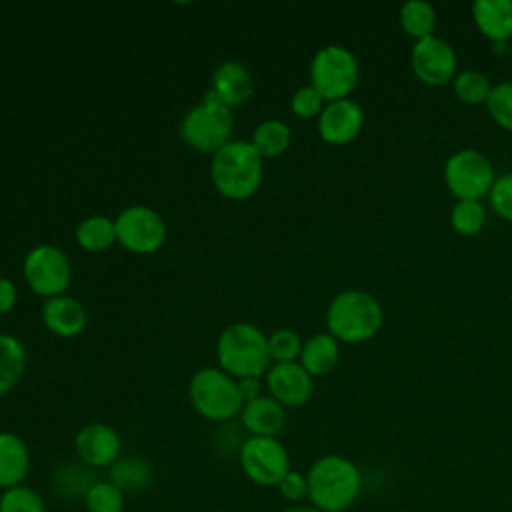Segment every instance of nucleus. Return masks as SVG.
I'll use <instances>...</instances> for the list:
<instances>
[{
  "label": "nucleus",
  "mask_w": 512,
  "mask_h": 512,
  "mask_svg": "<svg viewBox=\"0 0 512 512\" xmlns=\"http://www.w3.org/2000/svg\"><path fill=\"white\" fill-rule=\"evenodd\" d=\"M216 356L232 378H260L270 368L268 336L246 322L230 324L218 336Z\"/></svg>",
  "instance_id": "nucleus-4"
},
{
  "label": "nucleus",
  "mask_w": 512,
  "mask_h": 512,
  "mask_svg": "<svg viewBox=\"0 0 512 512\" xmlns=\"http://www.w3.org/2000/svg\"><path fill=\"white\" fill-rule=\"evenodd\" d=\"M262 156L252 142L230 140L212 154L210 176L216 190L230 200H246L262 184Z\"/></svg>",
  "instance_id": "nucleus-3"
},
{
  "label": "nucleus",
  "mask_w": 512,
  "mask_h": 512,
  "mask_svg": "<svg viewBox=\"0 0 512 512\" xmlns=\"http://www.w3.org/2000/svg\"><path fill=\"white\" fill-rule=\"evenodd\" d=\"M0 494H2V488H0Z\"/></svg>",
  "instance_id": "nucleus-40"
},
{
  "label": "nucleus",
  "mask_w": 512,
  "mask_h": 512,
  "mask_svg": "<svg viewBox=\"0 0 512 512\" xmlns=\"http://www.w3.org/2000/svg\"><path fill=\"white\" fill-rule=\"evenodd\" d=\"M452 86H454V94L458 96L460 102L478 106V104H486L494 84L480 70H464V72H456Z\"/></svg>",
  "instance_id": "nucleus-28"
},
{
  "label": "nucleus",
  "mask_w": 512,
  "mask_h": 512,
  "mask_svg": "<svg viewBox=\"0 0 512 512\" xmlns=\"http://www.w3.org/2000/svg\"><path fill=\"white\" fill-rule=\"evenodd\" d=\"M266 386L270 396L284 408H296L312 398L314 382L300 362L274 364L266 372Z\"/></svg>",
  "instance_id": "nucleus-15"
},
{
  "label": "nucleus",
  "mask_w": 512,
  "mask_h": 512,
  "mask_svg": "<svg viewBox=\"0 0 512 512\" xmlns=\"http://www.w3.org/2000/svg\"><path fill=\"white\" fill-rule=\"evenodd\" d=\"M216 98L228 108L242 106L252 98L254 86L248 68L240 62H222L212 74V88Z\"/></svg>",
  "instance_id": "nucleus-18"
},
{
  "label": "nucleus",
  "mask_w": 512,
  "mask_h": 512,
  "mask_svg": "<svg viewBox=\"0 0 512 512\" xmlns=\"http://www.w3.org/2000/svg\"><path fill=\"white\" fill-rule=\"evenodd\" d=\"M290 128L282 120H266L256 126L252 134V146L262 158H274L286 152L290 146Z\"/></svg>",
  "instance_id": "nucleus-27"
},
{
  "label": "nucleus",
  "mask_w": 512,
  "mask_h": 512,
  "mask_svg": "<svg viewBox=\"0 0 512 512\" xmlns=\"http://www.w3.org/2000/svg\"><path fill=\"white\" fill-rule=\"evenodd\" d=\"M188 396L194 410L212 422H228L244 406L238 380L220 368L198 370L188 384Z\"/></svg>",
  "instance_id": "nucleus-5"
},
{
  "label": "nucleus",
  "mask_w": 512,
  "mask_h": 512,
  "mask_svg": "<svg viewBox=\"0 0 512 512\" xmlns=\"http://www.w3.org/2000/svg\"><path fill=\"white\" fill-rule=\"evenodd\" d=\"M488 200L492 210L500 218L512 222V172L496 176V182L488 194Z\"/></svg>",
  "instance_id": "nucleus-34"
},
{
  "label": "nucleus",
  "mask_w": 512,
  "mask_h": 512,
  "mask_svg": "<svg viewBox=\"0 0 512 512\" xmlns=\"http://www.w3.org/2000/svg\"><path fill=\"white\" fill-rule=\"evenodd\" d=\"M340 358L338 340L330 332H320L310 336L302 344L300 364L310 376H324L334 370Z\"/></svg>",
  "instance_id": "nucleus-21"
},
{
  "label": "nucleus",
  "mask_w": 512,
  "mask_h": 512,
  "mask_svg": "<svg viewBox=\"0 0 512 512\" xmlns=\"http://www.w3.org/2000/svg\"><path fill=\"white\" fill-rule=\"evenodd\" d=\"M364 126V110L352 98L328 102L318 116V134L328 144L352 142Z\"/></svg>",
  "instance_id": "nucleus-14"
},
{
  "label": "nucleus",
  "mask_w": 512,
  "mask_h": 512,
  "mask_svg": "<svg viewBox=\"0 0 512 512\" xmlns=\"http://www.w3.org/2000/svg\"><path fill=\"white\" fill-rule=\"evenodd\" d=\"M280 512H322L320 508H316V506H312L310 502L308 504H288L286 508H282Z\"/></svg>",
  "instance_id": "nucleus-39"
},
{
  "label": "nucleus",
  "mask_w": 512,
  "mask_h": 512,
  "mask_svg": "<svg viewBox=\"0 0 512 512\" xmlns=\"http://www.w3.org/2000/svg\"><path fill=\"white\" fill-rule=\"evenodd\" d=\"M308 502L322 512H346L362 494L360 466L342 454H324L306 472Z\"/></svg>",
  "instance_id": "nucleus-1"
},
{
  "label": "nucleus",
  "mask_w": 512,
  "mask_h": 512,
  "mask_svg": "<svg viewBox=\"0 0 512 512\" xmlns=\"http://www.w3.org/2000/svg\"><path fill=\"white\" fill-rule=\"evenodd\" d=\"M16 286L8 278H0V316L10 312L16 304Z\"/></svg>",
  "instance_id": "nucleus-37"
},
{
  "label": "nucleus",
  "mask_w": 512,
  "mask_h": 512,
  "mask_svg": "<svg viewBox=\"0 0 512 512\" xmlns=\"http://www.w3.org/2000/svg\"><path fill=\"white\" fill-rule=\"evenodd\" d=\"M42 322L52 334L60 338H74L86 328L88 314L76 298L62 294L46 300L42 306Z\"/></svg>",
  "instance_id": "nucleus-16"
},
{
  "label": "nucleus",
  "mask_w": 512,
  "mask_h": 512,
  "mask_svg": "<svg viewBox=\"0 0 512 512\" xmlns=\"http://www.w3.org/2000/svg\"><path fill=\"white\" fill-rule=\"evenodd\" d=\"M328 332L346 344H360L372 340L382 324V304L368 292L348 288L338 292L326 310Z\"/></svg>",
  "instance_id": "nucleus-2"
},
{
  "label": "nucleus",
  "mask_w": 512,
  "mask_h": 512,
  "mask_svg": "<svg viewBox=\"0 0 512 512\" xmlns=\"http://www.w3.org/2000/svg\"><path fill=\"white\" fill-rule=\"evenodd\" d=\"M232 112L222 104L212 90L204 96L202 104L192 106L180 124L182 140L196 152L216 154L232 136Z\"/></svg>",
  "instance_id": "nucleus-6"
},
{
  "label": "nucleus",
  "mask_w": 512,
  "mask_h": 512,
  "mask_svg": "<svg viewBox=\"0 0 512 512\" xmlns=\"http://www.w3.org/2000/svg\"><path fill=\"white\" fill-rule=\"evenodd\" d=\"M108 480L124 494H140L154 480L152 466L140 456H120L108 472Z\"/></svg>",
  "instance_id": "nucleus-22"
},
{
  "label": "nucleus",
  "mask_w": 512,
  "mask_h": 512,
  "mask_svg": "<svg viewBox=\"0 0 512 512\" xmlns=\"http://www.w3.org/2000/svg\"><path fill=\"white\" fill-rule=\"evenodd\" d=\"M116 224V240L134 254H152L166 240V224L158 212L148 206L124 208Z\"/></svg>",
  "instance_id": "nucleus-11"
},
{
  "label": "nucleus",
  "mask_w": 512,
  "mask_h": 512,
  "mask_svg": "<svg viewBox=\"0 0 512 512\" xmlns=\"http://www.w3.org/2000/svg\"><path fill=\"white\" fill-rule=\"evenodd\" d=\"M238 390H240V394H242L244 404L250 402V400H256L258 396H262V394H260L262 386H260V380H258V378H242V380H238Z\"/></svg>",
  "instance_id": "nucleus-38"
},
{
  "label": "nucleus",
  "mask_w": 512,
  "mask_h": 512,
  "mask_svg": "<svg viewBox=\"0 0 512 512\" xmlns=\"http://www.w3.org/2000/svg\"><path fill=\"white\" fill-rule=\"evenodd\" d=\"M486 222V208L480 200H456L450 210V224L462 236H474Z\"/></svg>",
  "instance_id": "nucleus-29"
},
{
  "label": "nucleus",
  "mask_w": 512,
  "mask_h": 512,
  "mask_svg": "<svg viewBox=\"0 0 512 512\" xmlns=\"http://www.w3.org/2000/svg\"><path fill=\"white\" fill-rule=\"evenodd\" d=\"M30 472V450L14 432H0V488L24 484Z\"/></svg>",
  "instance_id": "nucleus-20"
},
{
  "label": "nucleus",
  "mask_w": 512,
  "mask_h": 512,
  "mask_svg": "<svg viewBox=\"0 0 512 512\" xmlns=\"http://www.w3.org/2000/svg\"><path fill=\"white\" fill-rule=\"evenodd\" d=\"M0 512H48V508L38 490L26 484H18L2 490Z\"/></svg>",
  "instance_id": "nucleus-31"
},
{
  "label": "nucleus",
  "mask_w": 512,
  "mask_h": 512,
  "mask_svg": "<svg viewBox=\"0 0 512 512\" xmlns=\"http://www.w3.org/2000/svg\"><path fill=\"white\" fill-rule=\"evenodd\" d=\"M486 108L490 118L500 128L512 132V80H504L492 86Z\"/></svg>",
  "instance_id": "nucleus-32"
},
{
  "label": "nucleus",
  "mask_w": 512,
  "mask_h": 512,
  "mask_svg": "<svg viewBox=\"0 0 512 512\" xmlns=\"http://www.w3.org/2000/svg\"><path fill=\"white\" fill-rule=\"evenodd\" d=\"M24 278L34 294L48 300L64 294L72 280V266L60 248L40 244L24 258Z\"/></svg>",
  "instance_id": "nucleus-10"
},
{
  "label": "nucleus",
  "mask_w": 512,
  "mask_h": 512,
  "mask_svg": "<svg viewBox=\"0 0 512 512\" xmlns=\"http://www.w3.org/2000/svg\"><path fill=\"white\" fill-rule=\"evenodd\" d=\"M400 26L402 30L416 40L434 36L436 28V10L424 0H408L400 8Z\"/></svg>",
  "instance_id": "nucleus-25"
},
{
  "label": "nucleus",
  "mask_w": 512,
  "mask_h": 512,
  "mask_svg": "<svg viewBox=\"0 0 512 512\" xmlns=\"http://www.w3.org/2000/svg\"><path fill=\"white\" fill-rule=\"evenodd\" d=\"M472 20L494 46L506 44L512 38V0H476Z\"/></svg>",
  "instance_id": "nucleus-19"
},
{
  "label": "nucleus",
  "mask_w": 512,
  "mask_h": 512,
  "mask_svg": "<svg viewBox=\"0 0 512 512\" xmlns=\"http://www.w3.org/2000/svg\"><path fill=\"white\" fill-rule=\"evenodd\" d=\"M458 56L444 38L428 36L416 40L410 50V68L426 86H444L454 80Z\"/></svg>",
  "instance_id": "nucleus-12"
},
{
  "label": "nucleus",
  "mask_w": 512,
  "mask_h": 512,
  "mask_svg": "<svg viewBox=\"0 0 512 512\" xmlns=\"http://www.w3.org/2000/svg\"><path fill=\"white\" fill-rule=\"evenodd\" d=\"M240 422L250 436L276 438L286 426V408L272 396H258L242 406Z\"/></svg>",
  "instance_id": "nucleus-17"
},
{
  "label": "nucleus",
  "mask_w": 512,
  "mask_h": 512,
  "mask_svg": "<svg viewBox=\"0 0 512 512\" xmlns=\"http://www.w3.org/2000/svg\"><path fill=\"white\" fill-rule=\"evenodd\" d=\"M276 490L288 504H302L308 500V478L304 472L290 468V472L278 482Z\"/></svg>",
  "instance_id": "nucleus-36"
},
{
  "label": "nucleus",
  "mask_w": 512,
  "mask_h": 512,
  "mask_svg": "<svg viewBox=\"0 0 512 512\" xmlns=\"http://www.w3.org/2000/svg\"><path fill=\"white\" fill-rule=\"evenodd\" d=\"M238 462L244 476L258 486H278L290 472V456L278 438L248 436L240 450Z\"/></svg>",
  "instance_id": "nucleus-9"
},
{
  "label": "nucleus",
  "mask_w": 512,
  "mask_h": 512,
  "mask_svg": "<svg viewBox=\"0 0 512 512\" xmlns=\"http://www.w3.org/2000/svg\"><path fill=\"white\" fill-rule=\"evenodd\" d=\"M78 244L88 252L108 250L116 240V224L108 216H88L76 228Z\"/></svg>",
  "instance_id": "nucleus-26"
},
{
  "label": "nucleus",
  "mask_w": 512,
  "mask_h": 512,
  "mask_svg": "<svg viewBox=\"0 0 512 512\" xmlns=\"http://www.w3.org/2000/svg\"><path fill=\"white\" fill-rule=\"evenodd\" d=\"M444 182L456 200H482L490 194L496 174L492 162L474 148H462L448 156Z\"/></svg>",
  "instance_id": "nucleus-8"
},
{
  "label": "nucleus",
  "mask_w": 512,
  "mask_h": 512,
  "mask_svg": "<svg viewBox=\"0 0 512 512\" xmlns=\"http://www.w3.org/2000/svg\"><path fill=\"white\" fill-rule=\"evenodd\" d=\"M268 352H270V360H274V364L296 362V358H300V352H302V340H300L298 332H294L290 328L274 330L268 336Z\"/></svg>",
  "instance_id": "nucleus-33"
},
{
  "label": "nucleus",
  "mask_w": 512,
  "mask_h": 512,
  "mask_svg": "<svg viewBox=\"0 0 512 512\" xmlns=\"http://www.w3.org/2000/svg\"><path fill=\"white\" fill-rule=\"evenodd\" d=\"M94 482H96L94 470L82 462L62 464L52 472V478H50V486L54 494H58L64 500H76V498L84 500L86 492L92 488Z\"/></svg>",
  "instance_id": "nucleus-23"
},
{
  "label": "nucleus",
  "mask_w": 512,
  "mask_h": 512,
  "mask_svg": "<svg viewBox=\"0 0 512 512\" xmlns=\"http://www.w3.org/2000/svg\"><path fill=\"white\" fill-rule=\"evenodd\" d=\"M360 82V64L356 56L340 46H322L310 62V86L320 92L326 102L348 98Z\"/></svg>",
  "instance_id": "nucleus-7"
},
{
  "label": "nucleus",
  "mask_w": 512,
  "mask_h": 512,
  "mask_svg": "<svg viewBox=\"0 0 512 512\" xmlns=\"http://www.w3.org/2000/svg\"><path fill=\"white\" fill-rule=\"evenodd\" d=\"M126 494L110 480H96L84 496L86 512H122Z\"/></svg>",
  "instance_id": "nucleus-30"
},
{
  "label": "nucleus",
  "mask_w": 512,
  "mask_h": 512,
  "mask_svg": "<svg viewBox=\"0 0 512 512\" xmlns=\"http://www.w3.org/2000/svg\"><path fill=\"white\" fill-rule=\"evenodd\" d=\"M122 450L120 434L104 422H92L78 430L74 436V452L88 468H110Z\"/></svg>",
  "instance_id": "nucleus-13"
},
{
  "label": "nucleus",
  "mask_w": 512,
  "mask_h": 512,
  "mask_svg": "<svg viewBox=\"0 0 512 512\" xmlns=\"http://www.w3.org/2000/svg\"><path fill=\"white\" fill-rule=\"evenodd\" d=\"M324 102L326 100L320 96V92L308 84L292 94L290 108L298 118H314L324 110Z\"/></svg>",
  "instance_id": "nucleus-35"
},
{
  "label": "nucleus",
  "mask_w": 512,
  "mask_h": 512,
  "mask_svg": "<svg viewBox=\"0 0 512 512\" xmlns=\"http://www.w3.org/2000/svg\"><path fill=\"white\" fill-rule=\"evenodd\" d=\"M26 368V348L12 334H0V396L16 386Z\"/></svg>",
  "instance_id": "nucleus-24"
}]
</instances>
